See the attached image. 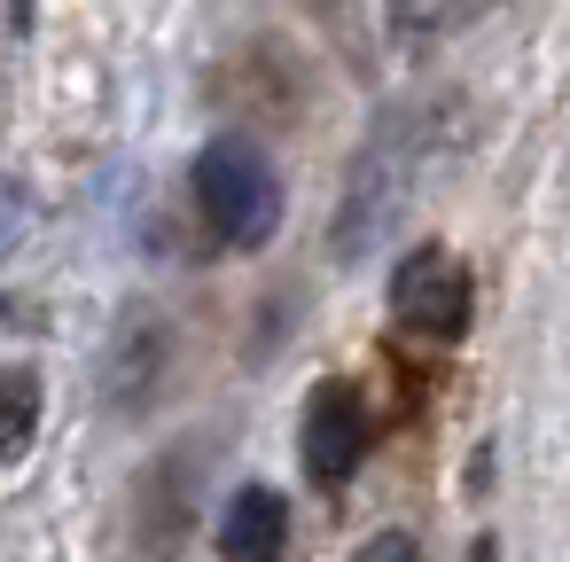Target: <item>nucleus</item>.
Here are the masks:
<instances>
[{
	"mask_svg": "<svg viewBox=\"0 0 570 562\" xmlns=\"http://www.w3.org/2000/svg\"><path fill=\"white\" fill-rule=\"evenodd\" d=\"M196 211H204L235 250H258V243L282 227V180L266 172L258 149L212 141V149L196 157Z\"/></svg>",
	"mask_w": 570,
	"mask_h": 562,
	"instance_id": "nucleus-1",
	"label": "nucleus"
},
{
	"mask_svg": "<svg viewBox=\"0 0 570 562\" xmlns=\"http://www.w3.org/2000/svg\"><path fill=\"white\" fill-rule=\"evenodd\" d=\"M391 313H399V328L453 344V336L469 328V274H461L445 250H414V258L391 274Z\"/></svg>",
	"mask_w": 570,
	"mask_h": 562,
	"instance_id": "nucleus-2",
	"label": "nucleus"
},
{
	"mask_svg": "<svg viewBox=\"0 0 570 562\" xmlns=\"http://www.w3.org/2000/svg\"><path fill=\"white\" fill-rule=\"evenodd\" d=\"M360 453H367V406H360V391L352 383H321L313 406H305V469L321 484H344L360 469Z\"/></svg>",
	"mask_w": 570,
	"mask_h": 562,
	"instance_id": "nucleus-3",
	"label": "nucleus"
},
{
	"mask_svg": "<svg viewBox=\"0 0 570 562\" xmlns=\"http://www.w3.org/2000/svg\"><path fill=\"white\" fill-rule=\"evenodd\" d=\"M282 539H289L282 492H266V484L235 492V507H227V523H219V554H227V562H282Z\"/></svg>",
	"mask_w": 570,
	"mask_h": 562,
	"instance_id": "nucleus-4",
	"label": "nucleus"
},
{
	"mask_svg": "<svg viewBox=\"0 0 570 562\" xmlns=\"http://www.w3.org/2000/svg\"><path fill=\"white\" fill-rule=\"evenodd\" d=\"M484 9H492V0H391V24L399 32H461Z\"/></svg>",
	"mask_w": 570,
	"mask_h": 562,
	"instance_id": "nucleus-5",
	"label": "nucleus"
},
{
	"mask_svg": "<svg viewBox=\"0 0 570 562\" xmlns=\"http://www.w3.org/2000/svg\"><path fill=\"white\" fill-rule=\"evenodd\" d=\"M32 422H40V383H32L24 367H17V375H0V453L24 445Z\"/></svg>",
	"mask_w": 570,
	"mask_h": 562,
	"instance_id": "nucleus-6",
	"label": "nucleus"
},
{
	"mask_svg": "<svg viewBox=\"0 0 570 562\" xmlns=\"http://www.w3.org/2000/svg\"><path fill=\"white\" fill-rule=\"evenodd\" d=\"M352 562H422V554H414V539H406V531H383V539H367Z\"/></svg>",
	"mask_w": 570,
	"mask_h": 562,
	"instance_id": "nucleus-7",
	"label": "nucleus"
},
{
	"mask_svg": "<svg viewBox=\"0 0 570 562\" xmlns=\"http://www.w3.org/2000/svg\"><path fill=\"white\" fill-rule=\"evenodd\" d=\"M469 562H492V539H476V546H469Z\"/></svg>",
	"mask_w": 570,
	"mask_h": 562,
	"instance_id": "nucleus-8",
	"label": "nucleus"
}]
</instances>
